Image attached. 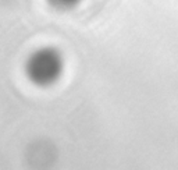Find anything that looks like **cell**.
<instances>
[{"label": "cell", "mask_w": 178, "mask_h": 170, "mask_svg": "<svg viewBox=\"0 0 178 170\" xmlns=\"http://www.w3.org/2000/svg\"><path fill=\"white\" fill-rule=\"evenodd\" d=\"M25 68L28 78L33 84L46 87L60 77L63 71V59L55 49H39L31 55Z\"/></svg>", "instance_id": "cell-1"}, {"label": "cell", "mask_w": 178, "mask_h": 170, "mask_svg": "<svg viewBox=\"0 0 178 170\" xmlns=\"http://www.w3.org/2000/svg\"><path fill=\"white\" fill-rule=\"evenodd\" d=\"M49 2L57 9H70L75 6L79 0H49Z\"/></svg>", "instance_id": "cell-2"}]
</instances>
